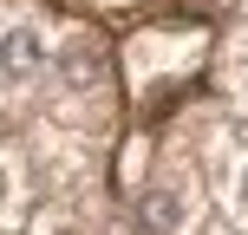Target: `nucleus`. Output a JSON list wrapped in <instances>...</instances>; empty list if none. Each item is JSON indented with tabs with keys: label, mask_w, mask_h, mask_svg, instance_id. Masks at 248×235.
Returning a JSON list of instances; mask_svg holds the SVG:
<instances>
[{
	"label": "nucleus",
	"mask_w": 248,
	"mask_h": 235,
	"mask_svg": "<svg viewBox=\"0 0 248 235\" xmlns=\"http://www.w3.org/2000/svg\"><path fill=\"white\" fill-rule=\"evenodd\" d=\"M46 72H52V33L33 13L7 7L0 13V98H26Z\"/></svg>",
	"instance_id": "obj_1"
},
{
	"label": "nucleus",
	"mask_w": 248,
	"mask_h": 235,
	"mask_svg": "<svg viewBox=\"0 0 248 235\" xmlns=\"http://www.w3.org/2000/svg\"><path fill=\"white\" fill-rule=\"evenodd\" d=\"M144 235H183L189 216H196V183H189L183 170H163L157 183L144 189Z\"/></svg>",
	"instance_id": "obj_2"
},
{
	"label": "nucleus",
	"mask_w": 248,
	"mask_h": 235,
	"mask_svg": "<svg viewBox=\"0 0 248 235\" xmlns=\"http://www.w3.org/2000/svg\"><path fill=\"white\" fill-rule=\"evenodd\" d=\"M52 65H59V78H65V85H78V92L105 78V65H98V39H92V33H65L59 52H52Z\"/></svg>",
	"instance_id": "obj_3"
},
{
	"label": "nucleus",
	"mask_w": 248,
	"mask_h": 235,
	"mask_svg": "<svg viewBox=\"0 0 248 235\" xmlns=\"http://www.w3.org/2000/svg\"><path fill=\"white\" fill-rule=\"evenodd\" d=\"M222 203H229V222L248 229V150L235 157V170H229V189H222Z\"/></svg>",
	"instance_id": "obj_4"
},
{
	"label": "nucleus",
	"mask_w": 248,
	"mask_h": 235,
	"mask_svg": "<svg viewBox=\"0 0 248 235\" xmlns=\"http://www.w3.org/2000/svg\"><path fill=\"white\" fill-rule=\"evenodd\" d=\"M13 209H20V157L0 150V222H13Z\"/></svg>",
	"instance_id": "obj_5"
},
{
	"label": "nucleus",
	"mask_w": 248,
	"mask_h": 235,
	"mask_svg": "<svg viewBox=\"0 0 248 235\" xmlns=\"http://www.w3.org/2000/svg\"><path fill=\"white\" fill-rule=\"evenodd\" d=\"M222 78H229V92H235V98L248 105V33L235 39V46H229V65H222Z\"/></svg>",
	"instance_id": "obj_6"
}]
</instances>
